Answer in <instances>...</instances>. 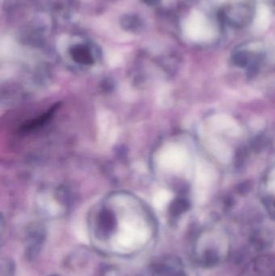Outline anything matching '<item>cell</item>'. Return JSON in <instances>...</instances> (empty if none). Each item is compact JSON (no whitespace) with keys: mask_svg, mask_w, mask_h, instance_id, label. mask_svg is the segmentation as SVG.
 Returning <instances> with one entry per match:
<instances>
[{"mask_svg":"<svg viewBox=\"0 0 275 276\" xmlns=\"http://www.w3.org/2000/svg\"><path fill=\"white\" fill-rule=\"evenodd\" d=\"M186 33L195 41H208L214 36V28L205 15L199 11L193 12L186 25Z\"/></svg>","mask_w":275,"mask_h":276,"instance_id":"obj_1","label":"cell"},{"mask_svg":"<svg viewBox=\"0 0 275 276\" xmlns=\"http://www.w3.org/2000/svg\"><path fill=\"white\" fill-rule=\"evenodd\" d=\"M155 160L157 166L163 170L177 171L186 163V152L177 145H167L159 151Z\"/></svg>","mask_w":275,"mask_h":276,"instance_id":"obj_2","label":"cell"},{"mask_svg":"<svg viewBox=\"0 0 275 276\" xmlns=\"http://www.w3.org/2000/svg\"><path fill=\"white\" fill-rule=\"evenodd\" d=\"M239 276H275V255L255 258L246 264Z\"/></svg>","mask_w":275,"mask_h":276,"instance_id":"obj_3","label":"cell"},{"mask_svg":"<svg viewBox=\"0 0 275 276\" xmlns=\"http://www.w3.org/2000/svg\"><path fill=\"white\" fill-rule=\"evenodd\" d=\"M151 276H186V274L178 258L165 256L152 264Z\"/></svg>","mask_w":275,"mask_h":276,"instance_id":"obj_4","label":"cell"},{"mask_svg":"<svg viewBox=\"0 0 275 276\" xmlns=\"http://www.w3.org/2000/svg\"><path fill=\"white\" fill-rule=\"evenodd\" d=\"M69 55L74 63L83 67L94 66L98 60L97 53L89 45L83 44L70 47Z\"/></svg>","mask_w":275,"mask_h":276,"instance_id":"obj_5","label":"cell"},{"mask_svg":"<svg viewBox=\"0 0 275 276\" xmlns=\"http://www.w3.org/2000/svg\"><path fill=\"white\" fill-rule=\"evenodd\" d=\"M45 239V230L41 228H32L26 238L27 247L25 249V257L32 260L37 256Z\"/></svg>","mask_w":275,"mask_h":276,"instance_id":"obj_6","label":"cell"},{"mask_svg":"<svg viewBox=\"0 0 275 276\" xmlns=\"http://www.w3.org/2000/svg\"><path fill=\"white\" fill-rule=\"evenodd\" d=\"M271 12L266 5L261 4L258 6L254 19V26L258 32H263L269 26Z\"/></svg>","mask_w":275,"mask_h":276,"instance_id":"obj_7","label":"cell"},{"mask_svg":"<svg viewBox=\"0 0 275 276\" xmlns=\"http://www.w3.org/2000/svg\"><path fill=\"white\" fill-rule=\"evenodd\" d=\"M121 25L122 28L127 32L138 33L143 28V21L138 15L127 14L121 18Z\"/></svg>","mask_w":275,"mask_h":276,"instance_id":"obj_8","label":"cell"},{"mask_svg":"<svg viewBox=\"0 0 275 276\" xmlns=\"http://www.w3.org/2000/svg\"><path fill=\"white\" fill-rule=\"evenodd\" d=\"M15 271V267L12 261L6 259L2 260L1 264V276H13Z\"/></svg>","mask_w":275,"mask_h":276,"instance_id":"obj_9","label":"cell"},{"mask_svg":"<svg viewBox=\"0 0 275 276\" xmlns=\"http://www.w3.org/2000/svg\"><path fill=\"white\" fill-rule=\"evenodd\" d=\"M141 1L144 2V4L152 6L158 4L161 0H141Z\"/></svg>","mask_w":275,"mask_h":276,"instance_id":"obj_10","label":"cell"},{"mask_svg":"<svg viewBox=\"0 0 275 276\" xmlns=\"http://www.w3.org/2000/svg\"></svg>","mask_w":275,"mask_h":276,"instance_id":"obj_11","label":"cell"}]
</instances>
